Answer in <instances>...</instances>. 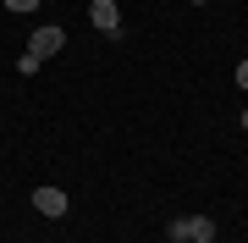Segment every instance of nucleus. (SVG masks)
<instances>
[{
    "label": "nucleus",
    "instance_id": "3",
    "mask_svg": "<svg viewBox=\"0 0 248 243\" xmlns=\"http://www.w3.org/2000/svg\"><path fill=\"white\" fill-rule=\"evenodd\" d=\"M89 22L99 33H116L122 28V11H116V0H89Z\"/></svg>",
    "mask_w": 248,
    "mask_h": 243
},
{
    "label": "nucleus",
    "instance_id": "8",
    "mask_svg": "<svg viewBox=\"0 0 248 243\" xmlns=\"http://www.w3.org/2000/svg\"><path fill=\"white\" fill-rule=\"evenodd\" d=\"M243 133H248V111H243Z\"/></svg>",
    "mask_w": 248,
    "mask_h": 243
},
{
    "label": "nucleus",
    "instance_id": "5",
    "mask_svg": "<svg viewBox=\"0 0 248 243\" xmlns=\"http://www.w3.org/2000/svg\"><path fill=\"white\" fill-rule=\"evenodd\" d=\"M39 6H45V0H6L11 17H28V11H39Z\"/></svg>",
    "mask_w": 248,
    "mask_h": 243
},
{
    "label": "nucleus",
    "instance_id": "1",
    "mask_svg": "<svg viewBox=\"0 0 248 243\" xmlns=\"http://www.w3.org/2000/svg\"><path fill=\"white\" fill-rule=\"evenodd\" d=\"M166 232H171V243H215V221L210 216H177Z\"/></svg>",
    "mask_w": 248,
    "mask_h": 243
},
{
    "label": "nucleus",
    "instance_id": "9",
    "mask_svg": "<svg viewBox=\"0 0 248 243\" xmlns=\"http://www.w3.org/2000/svg\"><path fill=\"white\" fill-rule=\"evenodd\" d=\"M193 6H204V0H193Z\"/></svg>",
    "mask_w": 248,
    "mask_h": 243
},
{
    "label": "nucleus",
    "instance_id": "6",
    "mask_svg": "<svg viewBox=\"0 0 248 243\" xmlns=\"http://www.w3.org/2000/svg\"><path fill=\"white\" fill-rule=\"evenodd\" d=\"M39 66H45V61H33V55H28V50L17 55V72H22V78H33V72H39Z\"/></svg>",
    "mask_w": 248,
    "mask_h": 243
},
{
    "label": "nucleus",
    "instance_id": "4",
    "mask_svg": "<svg viewBox=\"0 0 248 243\" xmlns=\"http://www.w3.org/2000/svg\"><path fill=\"white\" fill-rule=\"evenodd\" d=\"M33 210H45V216H66V188H33Z\"/></svg>",
    "mask_w": 248,
    "mask_h": 243
},
{
    "label": "nucleus",
    "instance_id": "2",
    "mask_svg": "<svg viewBox=\"0 0 248 243\" xmlns=\"http://www.w3.org/2000/svg\"><path fill=\"white\" fill-rule=\"evenodd\" d=\"M61 45H66V28H33V33H28V55H33V61L61 55Z\"/></svg>",
    "mask_w": 248,
    "mask_h": 243
},
{
    "label": "nucleus",
    "instance_id": "7",
    "mask_svg": "<svg viewBox=\"0 0 248 243\" xmlns=\"http://www.w3.org/2000/svg\"><path fill=\"white\" fill-rule=\"evenodd\" d=\"M237 89H248V61H237Z\"/></svg>",
    "mask_w": 248,
    "mask_h": 243
}]
</instances>
